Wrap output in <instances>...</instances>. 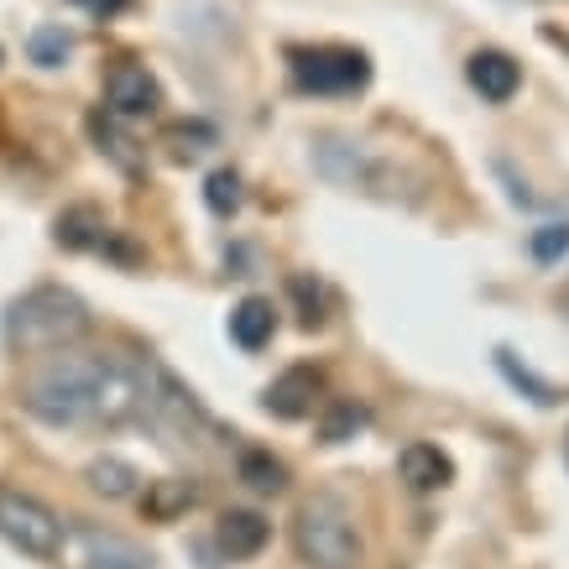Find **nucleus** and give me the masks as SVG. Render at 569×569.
<instances>
[{"mask_svg":"<svg viewBox=\"0 0 569 569\" xmlns=\"http://www.w3.org/2000/svg\"><path fill=\"white\" fill-rule=\"evenodd\" d=\"M89 476V486H94V491H100V497H110V501H121V497H131V491H137V470L126 466V460H116V455H110V460H94V466L84 470Z\"/></svg>","mask_w":569,"mask_h":569,"instance_id":"nucleus-17","label":"nucleus"},{"mask_svg":"<svg viewBox=\"0 0 569 569\" xmlns=\"http://www.w3.org/2000/svg\"><path fill=\"white\" fill-rule=\"evenodd\" d=\"M528 251H533L538 267H553V261H565V251H569V220L538 224L533 236H528Z\"/></svg>","mask_w":569,"mask_h":569,"instance_id":"nucleus-21","label":"nucleus"},{"mask_svg":"<svg viewBox=\"0 0 569 569\" xmlns=\"http://www.w3.org/2000/svg\"><path fill=\"white\" fill-rule=\"evenodd\" d=\"M565 460H569V439H565Z\"/></svg>","mask_w":569,"mask_h":569,"instance_id":"nucleus-27","label":"nucleus"},{"mask_svg":"<svg viewBox=\"0 0 569 569\" xmlns=\"http://www.w3.org/2000/svg\"><path fill=\"white\" fill-rule=\"evenodd\" d=\"M366 423H371V413H366L361 402H350V397H346V402H335V408H329L319 439H325V445H346V439H356Z\"/></svg>","mask_w":569,"mask_h":569,"instance_id":"nucleus-18","label":"nucleus"},{"mask_svg":"<svg viewBox=\"0 0 569 569\" xmlns=\"http://www.w3.org/2000/svg\"><path fill=\"white\" fill-rule=\"evenodd\" d=\"M21 408L48 429H126L147 413V361L58 356L27 377Z\"/></svg>","mask_w":569,"mask_h":569,"instance_id":"nucleus-1","label":"nucleus"},{"mask_svg":"<svg viewBox=\"0 0 569 569\" xmlns=\"http://www.w3.org/2000/svg\"><path fill=\"white\" fill-rule=\"evenodd\" d=\"M288 73L303 94H361L371 84V58L361 48H288Z\"/></svg>","mask_w":569,"mask_h":569,"instance_id":"nucleus-4","label":"nucleus"},{"mask_svg":"<svg viewBox=\"0 0 569 569\" xmlns=\"http://www.w3.org/2000/svg\"><path fill=\"white\" fill-rule=\"evenodd\" d=\"M267 543H272V522L261 518V512L230 507V512H220V522H214V549H220L224 559H236V565L257 559Z\"/></svg>","mask_w":569,"mask_h":569,"instance_id":"nucleus-10","label":"nucleus"},{"mask_svg":"<svg viewBox=\"0 0 569 569\" xmlns=\"http://www.w3.org/2000/svg\"><path fill=\"white\" fill-rule=\"evenodd\" d=\"M272 335H277V303L272 298H241L236 309H230V340L246 350V356H257V350L272 346Z\"/></svg>","mask_w":569,"mask_h":569,"instance_id":"nucleus-12","label":"nucleus"},{"mask_svg":"<svg viewBox=\"0 0 569 569\" xmlns=\"http://www.w3.org/2000/svg\"><path fill=\"white\" fill-rule=\"evenodd\" d=\"M397 476L413 486V491H445V486H455V460H449L439 445H408L402 455H397Z\"/></svg>","mask_w":569,"mask_h":569,"instance_id":"nucleus-11","label":"nucleus"},{"mask_svg":"<svg viewBox=\"0 0 569 569\" xmlns=\"http://www.w3.org/2000/svg\"><path fill=\"white\" fill-rule=\"evenodd\" d=\"M104 236H110V224H104V214L94 204H73L52 220V241L63 251H100Z\"/></svg>","mask_w":569,"mask_h":569,"instance_id":"nucleus-13","label":"nucleus"},{"mask_svg":"<svg viewBox=\"0 0 569 569\" xmlns=\"http://www.w3.org/2000/svg\"><path fill=\"white\" fill-rule=\"evenodd\" d=\"M236 470H241V481L257 491V497H282L288 491V466L277 460L272 449H241V460H236Z\"/></svg>","mask_w":569,"mask_h":569,"instance_id":"nucleus-16","label":"nucleus"},{"mask_svg":"<svg viewBox=\"0 0 569 569\" xmlns=\"http://www.w3.org/2000/svg\"><path fill=\"white\" fill-rule=\"evenodd\" d=\"M497 371H501V381H507L512 392H522V397H528L533 408H553V402H559V387H553V381H543V377H538L533 366L522 361V356H518V350H512V346H497Z\"/></svg>","mask_w":569,"mask_h":569,"instance_id":"nucleus-14","label":"nucleus"},{"mask_svg":"<svg viewBox=\"0 0 569 569\" xmlns=\"http://www.w3.org/2000/svg\"><path fill=\"white\" fill-rule=\"evenodd\" d=\"M63 559L69 569H152V553L137 549L131 538L110 533V528H94V522H73L63 528Z\"/></svg>","mask_w":569,"mask_h":569,"instance_id":"nucleus-6","label":"nucleus"},{"mask_svg":"<svg viewBox=\"0 0 569 569\" xmlns=\"http://www.w3.org/2000/svg\"><path fill=\"white\" fill-rule=\"evenodd\" d=\"M193 501H199V486L183 481V476H168V481H152L147 486V497H141V512L152 522H173L183 518Z\"/></svg>","mask_w":569,"mask_h":569,"instance_id":"nucleus-15","label":"nucleus"},{"mask_svg":"<svg viewBox=\"0 0 569 569\" xmlns=\"http://www.w3.org/2000/svg\"><path fill=\"white\" fill-rule=\"evenodd\" d=\"M319 392H325V371L309 366V361H298V366H288L267 392H261V408H267L272 418H282V423H298V418L313 413Z\"/></svg>","mask_w":569,"mask_h":569,"instance_id":"nucleus-8","label":"nucleus"},{"mask_svg":"<svg viewBox=\"0 0 569 569\" xmlns=\"http://www.w3.org/2000/svg\"><path fill=\"white\" fill-rule=\"evenodd\" d=\"M293 553L309 569H361L366 543L356 528V512L329 491L309 497L293 518Z\"/></svg>","mask_w":569,"mask_h":569,"instance_id":"nucleus-3","label":"nucleus"},{"mask_svg":"<svg viewBox=\"0 0 569 569\" xmlns=\"http://www.w3.org/2000/svg\"><path fill=\"white\" fill-rule=\"evenodd\" d=\"M204 204H209V214L230 220V214L241 209V173H230V168L209 173V178H204Z\"/></svg>","mask_w":569,"mask_h":569,"instance_id":"nucleus-20","label":"nucleus"},{"mask_svg":"<svg viewBox=\"0 0 569 569\" xmlns=\"http://www.w3.org/2000/svg\"><path fill=\"white\" fill-rule=\"evenodd\" d=\"M73 6H79V11H89L94 21H110V17H121L131 0H73Z\"/></svg>","mask_w":569,"mask_h":569,"instance_id":"nucleus-25","label":"nucleus"},{"mask_svg":"<svg viewBox=\"0 0 569 569\" xmlns=\"http://www.w3.org/2000/svg\"><path fill=\"white\" fill-rule=\"evenodd\" d=\"M168 141H189V147H183V152H204V147H214V131H209V126H173V131H168Z\"/></svg>","mask_w":569,"mask_h":569,"instance_id":"nucleus-24","label":"nucleus"},{"mask_svg":"<svg viewBox=\"0 0 569 569\" xmlns=\"http://www.w3.org/2000/svg\"><path fill=\"white\" fill-rule=\"evenodd\" d=\"M559 313H565V319H569V282H565V288H559Z\"/></svg>","mask_w":569,"mask_h":569,"instance_id":"nucleus-26","label":"nucleus"},{"mask_svg":"<svg viewBox=\"0 0 569 569\" xmlns=\"http://www.w3.org/2000/svg\"><path fill=\"white\" fill-rule=\"evenodd\" d=\"M27 52H32V63H42V69H63L73 52V37L63 32V27H37Z\"/></svg>","mask_w":569,"mask_h":569,"instance_id":"nucleus-19","label":"nucleus"},{"mask_svg":"<svg viewBox=\"0 0 569 569\" xmlns=\"http://www.w3.org/2000/svg\"><path fill=\"white\" fill-rule=\"evenodd\" d=\"M89 131H94V141H100V152L110 157V162H121L126 173H137V152H131V141H126L121 131L110 126V110H104V116H94V121H89Z\"/></svg>","mask_w":569,"mask_h":569,"instance_id":"nucleus-22","label":"nucleus"},{"mask_svg":"<svg viewBox=\"0 0 569 569\" xmlns=\"http://www.w3.org/2000/svg\"><path fill=\"white\" fill-rule=\"evenodd\" d=\"M157 104H162V84L141 63H116L104 73V110L116 121H147Z\"/></svg>","mask_w":569,"mask_h":569,"instance_id":"nucleus-7","label":"nucleus"},{"mask_svg":"<svg viewBox=\"0 0 569 569\" xmlns=\"http://www.w3.org/2000/svg\"><path fill=\"white\" fill-rule=\"evenodd\" d=\"M0 335H6V350H17V356L69 350L73 340L89 335V303L63 282H37V288L6 303Z\"/></svg>","mask_w":569,"mask_h":569,"instance_id":"nucleus-2","label":"nucleus"},{"mask_svg":"<svg viewBox=\"0 0 569 569\" xmlns=\"http://www.w3.org/2000/svg\"><path fill=\"white\" fill-rule=\"evenodd\" d=\"M293 293L303 303V329L325 325V309H319V288H309V277H293Z\"/></svg>","mask_w":569,"mask_h":569,"instance_id":"nucleus-23","label":"nucleus"},{"mask_svg":"<svg viewBox=\"0 0 569 569\" xmlns=\"http://www.w3.org/2000/svg\"><path fill=\"white\" fill-rule=\"evenodd\" d=\"M0 538L21 549L27 559H58L63 549V518L52 512L48 501H37L32 491L0 486Z\"/></svg>","mask_w":569,"mask_h":569,"instance_id":"nucleus-5","label":"nucleus"},{"mask_svg":"<svg viewBox=\"0 0 569 569\" xmlns=\"http://www.w3.org/2000/svg\"><path fill=\"white\" fill-rule=\"evenodd\" d=\"M466 79H470V89H476V94H481L486 104H507V100H512V94L522 89V69H518V58H512V52H501V48H481V52H470Z\"/></svg>","mask_w":569,"mask_h":569,"instance_id":"nucleus-9","label":"nucleus"}]
</instances>
